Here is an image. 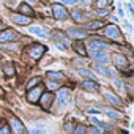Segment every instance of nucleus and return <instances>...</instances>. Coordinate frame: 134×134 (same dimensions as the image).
<instances>
[{
    "instance_id": "nucleus-28",
    "label": "nucleus",
    "mask_w": 134,
    "mask_h": 134,
    "mask_svg": "<svg viewBox=\"0 0 134 134\" xmlns=\"http://www.w3.org/2000/svg\"><path fill=\"white\" fill-rule=\"evenodd\" d=\"M73 129H74V125L73 123H66L65 125V131L66 132H73Z\"/></svg>"
},
{
    "instance_id": "nucleus-39",
    "label": "nucleus",
    "mask_w": 134,
    "mask_h": 134,
    "mask_svg": "<svg viewBox=\"0 0 134 134\" xmlns=\"http://www.w3.org/2000/svg\"><path fill=\"white\" fill-rule=\"evenodd\" d=\"M88 114H99V112H98V110H95V109H90V110H88Z\"/></svg>"
},
{
    "instance_id": "nucleus-11",
    "label": "nucleus",
    "mask_w": 134,
    "mask_h": 134,
    "mask_svg": "<svg viewBox=\"0 0 134 134\" xmlns=\"http://www.w3.org/2000/svg\"><path fill=\"white\" fill-rule=\"evenodd\" d=\"M29 32H30L32 35H36V36H41V38H47V32H46V29H43V27L35 25V27L29 29Z\"/></svg>"
},
{
    "instance_id": "nucleus-15",
    "label": "nucleus",
    "mask_w": 134,
    "mask_h": 134,
    "mask_svg": "<svg viewBox=\"0 0 134 134\" xmlns=\"http://www.w3.org/2000/svg\"><path fill=\"white\" fill-rule=\"evenodd\" d=\"M11 128H13L14 132H18V134H22V132H24V126H22V123H21L18 118H11Z\"/></svg>"
},
{
    "instance_id": "nucleus-35",
    "label": "nucleus",
    "mask_w": 134,
    "mask_h": 134,
    "mask_svg": "<svg viewBox=\"0 0 134 134\" xmlns=\"http://www.w3.org/2000/svg\"><path fill=\"white\" fill-rule=\"evenodd\" d=\"M90 132H92V134H101V129H98V128L95 126V128H90Z\"/></svg>"
},
{
    "instance_id": "nucleus-33",
    "label": "nucleus",
    "mask_w": 134,
    "mask_h": 134,
    "mask_svg": "<svg viewBox=\"0 0 134 134\" xmlns=\"http://www.w3.org/2000/svg\"><path fill=\"white\" fill-rule=\"evenodd\" d=\"M0 134H10V128H8V125H5V126L0 128Z\"/></svg>"
},
{
    "instance_id": "nucleus-16",
    "label": "nucleus",
    "mask_w": 134,
    "mask_h": 134,
    "mask_svg": "<svg viewBox=\"0 0 134 134\" xmlns=\"http://www.w3.org/2000/svg\"><path fill=\"white\" fill-rule=\"evenodd\" d=\"M103 25H104V24H103L101 21H93V22H87V24L84 25V29H87V30H99Z\"/></svg>"
},
{
    "instance_id": "nucleus-3",
    "label": "nucleus",
    "mask_w": 134,
    "mask_h": 134,
    "mask_svg": "<svg viewBox=\"0 0 134 134\" xmlns=\"http://www.w3.org/2000/svg\"><path fill=\"white\" fill-rule=\"evenodd\" d=\"M106 35H107L109 38H114V40H120V38H121L120 30H118L117 25H107V27H106Z\"/></svg>"
},
{
    "instance_id": "nucleus-29",
    "label": "nucleus",
    "mask_w": 134,
    "mask_h": 134,
    "mask_svg": "<svg viewBox=\"0 0 134 134\" xmlns=\"http://www.w3.org/2000/svg\"><path fill=\"white\" fill-rule=\"evenodd\" d=\"M114 85H115L118 90H123V84H121V82H120V79H117V77L114 79Z\"/></svg>"
},
{
    "instance_id": "nucleus-18",
    "label": "nucleus",
    "mask_w": 134,
    "mask_h": 134,
    "mask_svg": "<svg viewBox=\"0 0 134 134\" xmlns=\"http://www.w3.org/2000/svg\"><path fill=\"white\" fill-rule=\"evenodd\" d=\"M82 87H84L85 90H88V92H93V90L98 88V84H96L95 81H84V82H82Z\"/></svg>"
},
{
    "instance_id": "nucleus-9",
    "label": "nucleus",
    "mask_w": 134,
    "mask_h": 134,
    "mask_svg": "<svg viewBox=\"0 0 134 134\" xmlns=\"http://www.w3.org/2000/svg\"><path fill=\"white\" fill-rule=\"evenodd\" d=\"M40 95H41V87H35L33 90H30V92L27 93V99H29L30 103H35V101L40 98Z\"/></svg>"
},
{
    "instance_id": "nucleus-4",
    "label": "nucleus",
    "mask_w": 134,
    "mask_h": 134,
    "mask_svg": "<svg viewBox=\"0 0 134 134\" xmlns=\"http://www.w3.org/2000/svg\"><path fill=\"white\" fill-rule=\"evenodd\" d=\"M68 101H70V92L66 90V88L58 90V104L60 106H66Z\"/></svg>"
},
{
    "instance_id": "nucleus-23",
    "label": "nucleus",
    "mask_w": 134,
    "mask_h": 134,
    "mask_svg": "<svg viewBox=\"0 0 134 134\" xmlns=\"http://www.w3.org/2000/svg\"><path fill=\"white\" fill-rule=\"evenodd\" d=\"M106 115H107L109 118H118V117H120L118 112H115V110H109V109L106 110Z\"/></svg>"
},
{
    "instance_id": "nucleus-40",
    "label": "nucleus",
    "mask_w": 134,
    "mask_h": 134,
    "mask_svg": "<svg viewBox=\"0 0 134 134\" xmlns=\"http://www.w3.org/2000/svg\"><path fill=\"white\" fill-rule=\"evenodd\" d=\"M0 29H3V24H2V22H0Z\"/></svg>"
},
{
    "instance_id": "nucleus-24",
    "label": "nucleus",
    "mask_w": 134,
    "mask_h": 134,
    "mask_svg": "<svg viewBox=\"0 0 134 134\" xmlns=\"http://www.w3.org/2000/svg\"><path fill=\"white\" fill-rule=\"evenodd\" d=\"M19 10H21L22 13H25V14H32V8H30L29 5H21Z\"/></svg>"
},
{
    "instance_id": "nucleus-30",
    "label": "nucleus",
    "mask_w": 134,
    "mask_h": 134,
    "mask_svg": "<svg viewBox=\"0 0 134 134\" xmlns=\"http://www.w3.org/2000/svg\"><path fill=\"white\" fill-rule=\"evenodd\" d=\"M38 82H40V79H38V77H35V79H32V81L27 84V87H29V88H32V87H33V85H36Z\"/></svg>"
},
{
    "instance_id": "nucleus-38",
    "label": "nucleus",
    "mask_w": 134,
    "mask_h": 134,
    "mask_svg": "<svg viewBox=\"0 0 134 134\" xmlns=\"http://www.w3.org/2000/svg\"><path fill=\"white\" fill-rule=\"evenodd\" d=\"M96 14H101V16H103V14H107V10H101V11H96Z\"/></svg>"
},
{
    "instance_id": "nucleus-32",
    "label": "nucleus",
    "mask_w": 134,
    "mask_h": 134,
    "mask_svg": "<svg viewBox=\"0 0 134 134\" xmlns=\"http://www.w3.org/2000/svg\"><path fill=\"white\" fill-rule=\"evenodd\" d=\"M30 134H46V131L44 129H40V128H35V129L30 131Z\"/></svg>"
},
{
    "instance_id": "nucleus-37",
    "label": "nucleus",
    "mask_w": 134,
    "mask_h": 134,
    "mask_svg": "<svg viewBox=\"0 0 134 134\" xmlns=\"http://www.w3.org/2000/svg\"><path fill=\"white\" fill-rule=\"evenodd\" d=\"M125 27L128 29V32H131V30H132V27H131V24H129V22H125Z\"/></svg>"
},
{
    "instance_id": "nucleus-27",
    "label": "nucleus",
    "mask_w": 134,
    "mask_h": 134,
    "mask_svg": "<svg viewBox=\"0 0 134 134\" xmlns=\"http://www.w3.org/2000/svg\"><path fill=\"white\" fill-rule=\"evenodd\" d=\"M71 16H73V19H74V21H77V22L82 19V18H81V11H73V13H71Z\"/></svg>"
},
{
    "instance_id": "nucleus-14",
    "label": "nucleus",
    "mask_w": 134,
    "mask_h": 134,
    "mask_svg": "<svg viewBox=\"0 0 134 134\" xmlns=\"http://www.w3.org/2000/svg\"><path fill=\"white\" fill-rule=\"evenodd\" d=\"M66 35L71 36V38H85V32L77 30V29H68L66 30Z\"/></svg>"
},
{
    "instance_id": "nucleus-26",
    "label": "nucleus",
    "mask_w": 134,
    "mask_h": 134,
    "mask_svg": "<svg viewBox=\"0 0 134 134\" xmlns=\"http://www.w3.org/2000/svg\"><path fill=\"white\" fill-rule=\"evenodd\" d=\"M60 3H65V5H76L79 0H58Z\"/></svg>"
},
{
    "instance_id": "nucleus-34",
    "label": "nucleus",
    "mask_w": 134,
    "mask_h": 134,
    "mask_svg": "<svg viewBox=\"0 0 134 134\" xmlns=\"http://www.w3.org/2000/svg\"><path fill=\"white\" fill-rule=\"evenodd\" d=\"M47 85H49V88H51V90L58 88V84H55V82H52V81H49V82H47Z\"/></svg>"
},
{
    "instance_id": "nucleus-20",
    "label": "nucleus",
    "mask_w": 134,
    "mask_h": 134,
    "mask_svg": "<svg viewBox=\"0 0 134 134\" xmlns=\"http://www.w3.org/2000/svg\"><path fill=\"white\" fill-rule=\"evenodd\" d=\"M47 77L51 81H62V74L60 73H55V71H49L47 73Z\"/></svg>"
},
{
    "instance_id": "nucleus-31",
    "label": "nucleus",
    "mask_w": 134,
    "mask_h": 134,
    "mask_svg": "<svg viewBox=\"0 0 134 134\" xmlns=\"http://www.w3.org/2000/svg\"><path fill=\"white\" fill-rule=\"evenodd\" d=\"M107 5V0H98V2H96V7L98 8H104Z\"/></svg>"
},
{
    "instance_id": "nucleus-36",
    "label": "nucleus",
    "mask_w": 134,
    "mask_h": 134,
    "mask_svg": "<svg viewBox=\"0 0 134 134\" xmlns=\"http://www.w3.org/2000/svg\"><path fill=\"white\" fill-rule=\"evenodd\" d=\"M118 16H121V18L125 16V11H123V8H121V7H118Z\"/></svg>"
},
{
    "instance_id": "nucleus-22",
    "label": "nucleus",
    "mask_w": 134,
    "mask_h": 134,
    "mask_svg": "<svg viewBox=\"0 0 134 134\" xmlns=\"http://www.w3.org/2000/svg\"><path fill=\"white\" fill-rule=\"evenodd\" d=\"M85 132H87V128H85V126H82V125H81V126H77L76 129H73V134H85Z\"/></svg>"
},
{
    "instance_id": "nucleus-10",
    "label": "nucleus",
    "mask_w": 134,
    "mask_h": 134,
    "mask_svg": "<svg viewBox=\"0 0 134 134\" xmlns=\"http://www.w3.org/2000/svg\"><path fill=\"white\" fill-rule=\"evenodd\" d=\"M103 95H104V98H106V99H109L114 106H117V107H120V106H121V101H120L115 95H112L109 90H104V92H103Z\"/></svg>"
},
{
    "instance_id": "nucleus-2",
    "label": "nucleus",
    "mask_w": 134,
    "mask_h": 134,
    "mask_svg": "<svg viewBox=\"0 0 134 134\" xmlns=\"http://www.w3.org/2000/svg\"><path fill=\"white\" fill-rule=\"evenodd\" d=\"M90 57L99 63H107V60H109V57L104 51H90Z\"/></svg>"
},
{
    "instance_id": "nucleus-8",
    "label": "nucleus",
    "mask_w": 134,
    "mask_h": 134,
    "mask_svg": "<svg viewBox=\"0 0 134 134\" xmlns=\"http://www.w3.org/2000/svg\"><path fill=\"white\" fill-rule=\"evenodd\" d=\"M114 63H115L117 68H126L128 66V62H126V58L121 54H115L114 55Z\"/></svg>"
},
{
    "instance_id": "nucleus-5",
    "label": "nucleus",
    "mask_w": 134,
    "mask_h": 134,
    "mask_svg": "<svg viewBox=\"0 0 134 134\" xmlns=\"http://www.w3.org/2000/svg\"><path fill=\"white\" fill-rule=\"evenodd\" d=\"M52 13H54V16H55L57 19H63V18H66V10H65L60 3H55V5L52 7Z\"/></svg>"
},
{
    "instance_id": "nucleus-7",
    "label": "nucleus",
    "mask_w": 134,
    "mask_h": 134,
    "mask_svg": "<svg viewBox=\"0 0 134 134\" xmlns=\"http://www.w3.org/2000/svg\"><path fill=\"white\" fill-rule=\"evenodd\" d=\"M88 47H90V51H104L107 47V44L101 43L99 40H90L88 41Z\"/></svg>"
},
{
    "instance_id": "nucleus-19",
    "label": "nucleus",
    "mask_w": 134,
    "mask_h": 134,
    "mask_svg": "<svg viewBox=\"0 0 134 134\" xmlns=\"http://www.w3.org/2000/svg\"><path fill=\"white\" fill-rule=\"evenodd\" d=\"M79 73H81L82 76L88 77V81H95V79H96V76H95L92 71H88V70H79Z\"/></svg>"
},
{
    "instance_id": "nucleus-6",
    "label": "nucleus",
    "mask_w": 134,
    "mask_h": 134,
    "mask_svg": "<svg viewBox=\"0 0 134 134\" xmlns=\"http://www.w3.org/2000/svg\"><path fill=\"white\" fill-rule=\"evenodd\" d=\"M46 51V47L44 46H41V44H35L32 49H30V55H32V58H35V60H38L41 55H43V52Z\"/></svg>"
},
{
    "instance_id": "nucleus-25",
    "label": "nucleus",
    "mask_w": 134,
    "mask_h": 134,
    "mask_svg": "<svg viewBox=\"0 0 134 134\" xmlns=\"http://www.w3.org/2000/svg\"><path fill=\"white\" fill-rule=\"evenodd\" d=\"M73 47H74V49L77 51V54H81V55H84V54H85V49H84V47H82L81 44H74Z\"/></svg>"
},
{
    "instance_id": "nucleus-12",
    "label": "nucleus",
    "mask_w": 134,
    "mask_h": 134,
    "mask_svg": "<svg viewBox=\"0 0 134 134\" xmlns=\"http://www.w3.org/2000/svg\"><path fill=\"white\" fill-rule=\"evenodd\" d=\"M11 19H13L16 24H21V25H27V24H30V18L22 16V14H13Z\"/></svg>"
},
{
    "instance_id": "nucleus-1",
    "label": "nucleus",
    "mask_w": 134,
    "mask_h": 134,
    "mask_svg": "<svg viewBox=\"0 0 134 134\" xmlns=\"http://www.w3.org/2000/svg\"><path fill=\"white\" fill-rule=\"evenodd\" d=\"M95 70L99 74H103V76H107V77H114L115 79V71L110 70V68H107V66H104V65H101V63H96L95 65Z\"/></svg>"
},
{
    "instance_id": "nucleus-21",
    "label": "nucleus",
    "mask_w": 134,
    "mask_h": 134,
    "mask_svg": "<svg viewBox=\"0 0 134 134\" xmlns=\"http://www.w3.org/2000/svg\"><path fill=\"white\" fill-rule=\"evenodd\" d=\"M3 71H5V74H7V76H13V74H14L13 66H11V65H8V63L3 66Z\"/></svg>"
},
{
    "instance_id": "nucleus-13",
    "label": "nucleus",
    "mask_w": 134,
    "mask_h": 134,
    "mask_svg": "<svg viewBox=\"0 0 134 134\" xmlns=\"http://www.w3.org/2000/svg\"><path fill=\"white\" fill-rule=\"evenodd\" d=\"M16 38V33L11 32V30H5L0 33V43H3V41H13Z\"/></svg>"
},
{
    "instance_id": "nucleus-17",
    "label": "nucleus",
    "mask_w": 134,
    "mask_h": 134,
    "mask_svg": "<svg viewBox=\"0 0 134 134\" xmlns=\"http://www.w3.org/2000/svg\"><path fill=\"white\" fill-rule=\"evenodd\" d=\"M51 101H52V95H51V93H44V95L41 96V106H43L44 109H49Z\"/></svg>"
}]
</instances>
